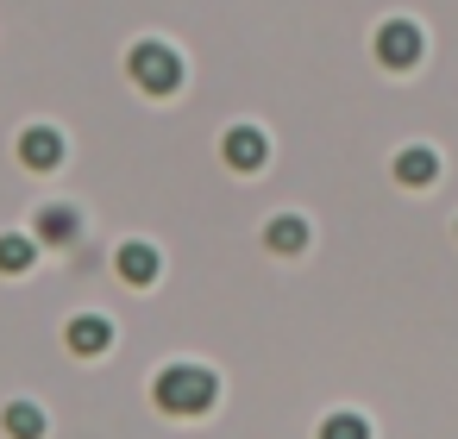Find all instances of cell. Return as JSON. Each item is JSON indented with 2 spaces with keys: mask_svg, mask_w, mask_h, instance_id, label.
<instances>
[{
  "mask_svg": "<svg viewBox=\"0 0 458 439\" xmlns=\"http://www.w3.org/2000/svg\"><path fill=\"white\" fill-rule=\"evenodd\" d=\"M151 401L164 414H176V420H195V414H208L220 401V376L208 364H164L157 383H151Z\"/></svg>",
  "mask_w": 458,
  "mask_h": 439,
  "instance_id": "1",
  "label": "cell"
},
{
  "mask_svg": "<svg viewBox=\"0 0 458 439\" xmlns=\"http://www.w3.org/2000/svg\"><path fill=\"white\" fill-rule=\"evenodd\" d=\"M126 76L145 89V95H176L182 89V57L164 45V38H145L126 51Z\"/></svg>",
  "mask_w": 458,
  "mask_h": 439,
  "instance_id": "2",
  "label": "cell"
},
{
  "mask_svg": "<svg viewBox=\"0 0 458 439\" xmlns=\"http://www.w3.org/2000/svg\"><path fill=\"white\" fill-rule=\"evenodd\" d=\"M420 51H427V38H420L414 20H383V26H377V63H383V70H414Z\"/></svg>",
  "mask_w": 458,
  "mask_h": 439,
  "instance_id": "3",
  "label": "cell"
},
{
  "mask_svg": "<svg viewBox=\"0 0 458 439\" xmlns=\"http://www.w3.org/2000/svg\"><path fill=\"white\" fill-rule=\"evenodd\" d=\"M220 157H226V170H239V176H258V170L270 164V139H264L258 126H233V132L220 139Z\"/></svg>",
  "mask_w": 458,
  "mask_h": 439,
  "instance_id": "4",
  "label": "cell"
},
{
  "mask_svg": "<svg viewBox=\"0 0 458 439\" xmlns=\"http://www.w3.org/2000/svg\"><path fill=\"white\" fill-rule=\"evenodd\" d=\"M13 151H20V164H26V170H38V176H45V170H57V164H64V132H57V126H26Z\"/></svg>",
  "mask_w": 458,
  "mask_h": 439,
  "instance_id": "5",
  "label": "cell"
},
{
  "mask_svg": "<svg viewBox=\"0 0 458 439\" xmlns=\"http://www.w3.org/2000/svg\"><path fill=\"white\" fill-rule=\"evenodd\" d=\"M64 345H70L76 358H101V351L114 345V320H107V314H76L70 333H64Z\"/></svg>",
  "mask_w": 458,
  "mask_h": 439,
  "instance_id": "6",
  "label": "cell"
},
{
  "mask_svg": "<svg viewBox=\"0 0 458 439\" xmlns=\"http://www.w3.org/2000/svg\"><path fill=\"white\" fill-rule=\"evenodd\" d=\"M114 270H120V283H132V289H151V283H157V245H145V239H126V245H120V257H114Z\"/></svg>",
  "mask_w": 458,
  "mask_h": 439,
  "instance_id": "7",
  "label": "cell"
},
{
  "mask_svg": "<svg viewBox=\"0 0 458 439\" xmlns=\"http://www.w3.org/2000/svg\"><path fill=\"white\" fill-rule=\"evenodd\" d=\"M395 182H402V189H427V182H439V151H433V145H408V151H395Z\"/></svg>",
  "mask_w": 458,
  "mask_h": 439,
  "instance_id": "8",
  "label": "cell"
},
{
  "mask_svg": "<svg viewBox=\"0 0 458 439\" xmlns=\"http://www.w3.org/2000/svg\"><path fill=\"white\" fill-rule=\"evenodd\" d=\"M264 245H270L276 257H295V251H308V220H301V214H276V220L264 226Z\"/></svg>",
  "mask_w": 458,
  "mask_h": 439,
  "instance_id": "9",
  "label": "cell"
},
{
  "mask_svg": "<svg viewBox=\"0 0 458 439\" xmlns=\"http://www.w3.org/2000/svg\"><path fill=\"white\" fill-rule=\"evenodd\" d=\"M38 264V239L32 232H0V276H26Z\"/></svg>",
  "mask_w": 458,
  "mask_h": 439,
  "instance_id": "10",
  "label": "cell"
},
{
  "mask_svg": "<svg viewBox=\"0 0 458 439\" xmlns=\"http://www.w3.org/2000/svg\"><path fill=\"white\" fill-rule=\"evenodd\" d=\"M7 439H45V408L38 401H7Z\"/></svg>",
  "mask_w": 458,
  "mask_h": 439,
  "instance_id": "11",
  "label": "cell"
},
{
  "mask_svg": "<svg viewBox=\"0 0 458 439\" xmlns=\"http://www.w3.org/2000/svg\"><path fill=\"white\" fill-rule=\"evenodd\" d=\"M32 239L38 245H70L76 239V207H45L38 226H32Z\"/></svg>",
  "mask_w": 458,
  "mask_h": 439,
  "instance_id": "12",
  "label": "cell"
},
{
  "mask_svg": "<svg viewBox=\"0 0 458 439\" xmlns=\"http://www.w3.org/2000/svg\"><path fill=\"white\" fill-rule=\"evenodd\" d=\"M320 439H370V420H364V414H352V408H339V414H327V420H320Z\"/></svg>",
  "mask_w": 458,
  "mask_h": 439,
  "instance_id": "13",
  "label": "cell"
}]
</instances>
